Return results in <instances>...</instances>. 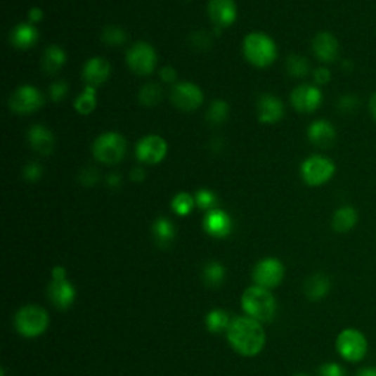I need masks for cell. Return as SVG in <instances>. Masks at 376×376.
I'll return each mask as SVG.
<instances>
[{"label":"cell","instance_id":"13","mask_svg":"<svg viewBox=\"0 0 376 376\" xmlns=\"http://www.w3.org/2000/svg\"><path fill=\"white\" fill-rule=\"evenodd\" d=\"M291 103L302 113H312L322 103V93L313 86H300L291 93Z\"/></svg>","mask_w":376,"mask_h":376},{"label":"cell","instance_id":"16","mask_svg":"<svg viewBox=\"0 0 376 376\" xmlns=\"http://www.w3.org/2000/svg\"><path fill=\"white\" fill-rule=\"evenodd\" d=\"M307 136L310 143H313L316 147H320V149H330L337 138L335 128L331 125V122L323 119L315 121L310 125Z\"/></svg>","mask_w":376,"mask_h":376},{"label":"cell","instance_id":"12","mask_svg":"<svg viewBox=\"0 0 376 376\" xmlns=\"http://www.w3.org/2000/svg\"><path fill=\"white\" fill-rule=\"evenodd\" d=\"M168 144L159 136H147L137 144V157L147 165H156L167 156Z\"/></svg>","mask_w":376,"mask_h":376},{"label":"cell","instance_id":"25","mask_svg":"<svg viewBox=\"0 0 376 376\" xmlns=\"http://www.w3.org/2000/svg\"><path fill=\"white\" fill-rule=\"evenodd\" d=\"M65 60H67V56H65V52L62 48L58 46H51L44 53L43 68L48 74H55L63 67Z\"/></svg>","mask_w":376,"mask_h":376},{"label":"cell","instance_id":"14","mask_svg":"<svg viewBox=\"0 0 376 376\" xmlns=\"http://www.w3.org/2000/svg\"><path fill=\"white\" fill-rule=\"evenodd\" d=\"M209 16L216 27H230L237 18L235 2L234 0H210Z\"/></svg>","mask_w":376,"mask_h":376},{"label":"cell","instance_id":"4","mask_svg":"<svg viewBox=\"0 0 376 376\" xmlns=\"http://www.w3.org/2000/svg\"><path fill=\"white\" fill-rule=\"evenodd\" d=\"M48 326L47 310L37 304H28L15 315V328L27 338L41 335Z\"/></svg>","mask_w":376,"mask_h":376},{"label":"cell","instance_id":"3","mask_svg":"<svg viewBox=\"0 0 376 376\" xmlns=\"http://www.w3.org/2000/svg\"><path fill=\"white\" fill-rule=\"evenodd\" d=\"M242 51L246 59L257 68H266L276 59V46L271 37L261 32H252L244 40Z\"/></svg>","mask_w":376,"mask_h":376},{"label":"cell","instance_id":"40","mask_svg":"<svg viewBox=\"0 0 376 376\" xmlns=\"http://www.w3.org/2000/svg\"><path fill=\"white\" fill-rule=\"evenodd\" d=\"M160 77L163 81H165V83H174V81L176 79V71L172 67H165V68H162Z\"/></svg>","mask_w":376,"mask_h":376},{"label":"cell","instance_id":"42","mask_svg":"<svg viewBox=\"0 0 376 376\" xmlns=\"http://www.w3.org/2000/svg\"><path fill=\"white\" fill-rule=\"evenodd\" d=\"M356 376H376V366L370 368H363L356 373Z\"/></svg>","mask_w":376,"mask_h":376},{"label":"cell","instance_id":"33","mask_svg":"<svg viewBox=\"0 0 376 376\" xmlns=\"http://www.w3.org/2000/svg\"><path fill=\"white\" fill-rule=\"evenodd\" d=\"M228 112H230V109H228V105L223 101H215L209 108L207 119L214 124H222L228 117Z\"/></svg>","mask_w":376,"mask_h":376},{"label":"cell","instance_id":"38","mask_svg":"<svg viewBox=\"0 0 376 376\" xmlns=\"http://www.w3.org/2000/svg\"><path fill=\"white\" fill-rule=\"evenodd\" d=\"M24 176L28 181H37L41 176V167L37 165V163H30V165L24 169Z\"/></svg>","mask_w":376,"mask_h":376},{"label":"cell","instance_id":"22","mask_svg":"<svg viewBox=\"0 0 376 376\" xmlns=\"http://www.w3.org/2000/svg\"><path fill=\"white\" fill-rule=\"evenodd\" d=\"M331 291V280L323 273H315L304 283V294L309 300L319 302Z\"/></svg>","mask_w":376,"mask_h":376},{"label":"cell","instance_id":"23","mask_svg":"<svg viewBox=\"0 0 376 376\" xmlns=\"http://www.w3.org/2000/svg\"><path fill=\"white\" fill-rule=\"evenodd\" d=\"M357 221H358V216H357L356 209L351 206H344V207H339L334 214L332 228H334V231L344 234L353 230Z\"/></svg>","mask_w":376,"mask_h":376},{"label":"cell","instance_id":"9","mask_svg":"<svg viewBox=\"0 0 376 376\" xmlns=\"http://www.w3.org/2000/svg\"><path fill=\"white\" fill-rule=\"evenodd\" d=\"M284 278V265L278 259L268 257L260 260L253 269V281L261 288H275Z\"/></svg>","mask_w":376,"mask_h":376},{"label":"cell","instance_id":"36","mask_svg":"<svg viewBox=\"0 0 376 376\" xmlns=\"http://www.w3.org/2000/svg\"><path fill=\"white\" fill-rule=\"evenodd\" d=\"M195 203H197L202 209H210L215 206L216 197H215V194L209 190H200L197 194H195Z\"/></svg>","mask_w":376,"mask_h":376},{"label":"cell","instance_id":"39","mask_svg":"<svg viewBox=\"0 0 376 376\" xmlns=\"http://www.w3.org/2000/svg\"><path fill=\"white\" fill-rule=\"evenodd\" d=\"M330 79H331V72L328 68H318L315 71V81L318 84H326V83H330Z\"/></svg>","mask_w":376,"mask_h":376},{"label":"cell","instance_id":"20","mask_svg":"<svg viewBox=\"0 0 376 376\" xmlns=\"http://www.w3.org/2000/svg\"><path fill=\"white\" fill-rule=\"evenodd\" d=\"M110 75V65L102 59V58H93L90 59L83 71V77L86 79V83L91 87L101 86Z\"/></svg>","mask_w":376,"mask_h":376},{"label":"cell","instance_id":"17","mask_svg":"<svg viewBox=\"0 0 376 376\" xmlns=\"http://www.w3.org/2000/svg\"><path fill=\"white\" fill-rule=\"evenodd\" d=\"M205 230L207 234H210L212 237H216V238H223L228 234L231 233V228H233V222L231 218L228 216L225 212L214 209L210 210L209 214L205 218Z\"/></svg>","mask_w":376,"mask_h":376},{"label":"cell","instance_id":"19","mask_svg":"<svg viewBox=\"0 0 376 376\" xmlns=\"http://www.w3.org/2000/svg\"><path fill=\"white\" fill-rule=\"evenodd\" d=\"M312 47L316 58L322 62H334L338 56V40L330 32H319L313 39Z\"/></svg>","mask_w":376,"mask_h":376},{"label":"cell","instance_id":"24","mask_svg":"<svg viewBox=\"0 0 376 376\" xmlns=\"http://www.w3.org/2000/svg\"><path fill=\"white\" fill-rule=\"evenodd\" d=\"M37 39H39L37 30L34 27H31L30 24H20L18 27H15L11 36L12 43L18 48H28L31 46H34L37 43Z\"/></svg>","mask_w":376,"mask_h":376},{"label":"cell","instance_id":"35","mask_svg":"<svg viewBox=\"0 0 376 376\" xmlns=\"http://www.w3.org/2000/svg\"><path fill=\"white\" fill-rule=\"evenodd\" d=\"M319 376H347L346 369L335 362L323 363L318 369Z\"/></svg>","mask_w":376,"mask_h":376},{"label":"cell","instance_id":"7","mask_svg":"<svg viewBox=\"0 0 376 376\" xmlns=\"http://www.w3.org/2000/svg\"><path fill=\"white\" fill-rule=\"evenodd\" d=\"M335 174V165L323 156H310L302 165V176L310 187H319L330 181Z\"/></svg>","mask_w":376,"mask_h":376},{"label":"cell","instance_id":"11","mask_svg":"<svg viewBox=\"0 0 376 376\" xmlns=\"http://www.w3.org/2000/svg\"><path fill=\"white\" fill-rule=\"evenodd\" d=\"M41 93L32 86H22L11 97V109L16 113H31L43 106Z\"/></svg>","mask_w":376,"mask_h":376},{"label":"cell","instance_id":"15","mask_svg":"<svg viewBox=\"0 0 376 376\" xmlns=\"http://www.w3.org/2000/svg\"><path fill=\"white\" fill-rule=\"evenodd\" d=\"M47 297L58 309H68L75 300V288L67 280H53L47 287Z\"/></svg>","mask_w":376,"mask_h":376},{"label":"cell","instance_id":"29","mask_svg":"<svg viewBox=\"0 0 376 376\" xmlns=\"http://www.w3.org/2000/svg\"><path fill=\"white\" fill-rule=\"evenodd\" d=\"M203 276H205V281L207 285L216 287L223 281L225 269L219 264H216V261H212V264L206 265V268L203 271Z\"/></svg>","mask_w":376,"mask_h":376},{"label":"cell","instance_id":"37","mask_svg":"<svg viewBox=\"0 0 376 376\" xmlns=\"http://www.w3.org/2000/svg\"><path fill=\"white\" fill-rule=\"evenodd\" d=\"M68 93V86L67 83H65V81H59V83H55L51 89V96H52V99L55 102H60L65 96H67Z\"/></svg>","mask_w":376,"mask_h":376},{"label":"cell","instance_id":"27","mask_svg":"<svg viewBox=\"0 0 376 376\" xmlns=\"http://www.w3.org/2000/svg\"><path fill=\"white\" fill-rule=\"evenodd\" d=\"M230 316L223 310H212L206 318V326L210 332L219 334L222 331H228L230 328Z\"/></svg>","mask_w":376,"mask_h":376},{"label":"cell","instance_id":"41","mask_svg":"<svg viewBox=\"0 0 376 376\" xmlns=\"http://www.w3.org/2000/svg\"><path fill=\"white\" fill-rule=\"evenodd\" d=\"M43 18V12H41V9L40 8H32L31 11H30V20L32 21V22H39L40 20Z\"/></svg>","mask_w":376,"mask_h":376},{"label":"cell","instance_id":"30","mask_svg":"<svg viewBox=\"0 0 376 376\" xmlns=\"http://www.w3.org/2000/svg\"><path fill=\"white\" fill-rule=\"evenodd\" d=\"M194 207V199L188 193H179L172 200V209L179 216H186Z\"/></svg>","mask_w":376,"mask_h":376},{"label":"cell","instance_id":"1","mask_svg":"<svg viewBox=\"0 0 376 376\" xmlns=\"http://www.w3.org/2000/svg\"><path fill=\"white\" fill-rule=\"evenodd\" d=\"M226 337L233 349L246 357L257 356L265 347L266 335L259 320L253 318H237L231 322Z\"/></svg>","mask_w":376,"mask_h":376},{"label":"cell","instance_id":"5","mask_svg":"<svg viewBox=\"0 0 376 376\" xmlns=\"http://www.w3.org/2000/svg\"><path fill=\"white\" fill-rule=\"evenodd\" d=\"M335 347L338 354L344 358L346 362L357 363L362 362L368 354V339L366 337L356 328L342 330L335 341Z\"/></svg>","mask_w":376,"mask_h":376},{"label":"cell","instance_id":"31","mask_svg":"<svg viewBox=\"0 0 376 376\" xmlns=\"http://www.w3.org/2000/svg\"><path fill=\"white\" fill-rule=\"evenodd\" d=\"M140 102L145 106H155L162 99V89L157 84H145L140 91Z\"/></svg>","mask_w":376,"mask_h":376},{"label":"cell","instance_id":"32","mask_svg":"<svg viewBox=\"0 0 376 376\" xmlns=\"http://www.w3.org/2000/svg\"><path fill=\"white\" fill-rule=\"evenodd\" d=\"M287 70L292 77L303 78L309 72V62L297 55H291L287 60Z\"/></svg>","mask_w":376,"mask_h":376},{"label":"cell","instance_id":"2","mask_svg":"<svg viewBox=\"0 0 376 376\" xmlns=\"http://www.w3.org/2000/svg\"><path fill=\"white\" fill-rule=\"evenodd\" d=\"M241 306L250 318L261 322H271L276 312V302L272 294L261 287H250L244 291Z\"/></svg>","mask_w":376,"mask_h":376},{"label":"cell","instance_id":"28","mask_svg":"<svg viewBox=\"0 0 376 376\" xmlns=\"http://www.w3.org/2000/svg\"><path fill=\"white\" fill-rule=\"evenodd\" d=\"M96 108V90L94 87L89 86L83 94L78 96V99L75 101V109L83 113V115H89Z\"/></svg>","mask_w":376,"mask_h":376},{"label":"cell","instance_id":"34","mask_svg":"<svg viewBox=\"0 0 376 376\" xmlns=\"http://www.w3.org/2000/svg\"><path fill=\"white\" fill-rule=\"evenodd\" d=\"M127 39L125 31L119 27H108L103 31V41L106 44L110 46H117V44H122Z\"/></svg>","mask_w":376,"mask_h":376},{"label":"cell","instance_id":"44","mask_svg":"<svg viewBox=\"0 0 376 376\" xmlns=\"http://www.w3.org/2000/svg\"><path fill=\"white\" fill-rule=\"evenodd\" d=\"M143 172H141V169H134V172H133V179H134V181H141V179H143Z\"/></svg>","mask_w":376,"mask_h":376},{"label":"cell","instance_id":"43","mask_svg":"<svg viewBox=\"0 0 376 376\" xmlns=\"http://www.w3.org/2000/svg\"><path fill=\"white\" fill-rule=\"evenodd\" d=\"M369 109H370V113H372L373 119L376 121V93L370 97V101H369Z\"/></svg>","mask_w":376,"mask_h":376},{"label":"cell","instance_id":"18","mask_svg":"<svg viewBox=\"0 0 376 376\" xmlns=\"http://www.w3.org/2000/svg\"><path fill=\"white\" fill-rule=\"evenodd\" d=\"M259 119L264 124H275L284 117V105L275 96L265 94L257 103Z\"/></svg>","mask_w":376,"mask_h":376},{"label":"cell","instance_id":"21","mask_svg":"<svg viewBox=\"0 0 376 376\" xmlns=\"http://www.w3.org/2000/svg\"><path fill=\"white\" fill-rule=\"evenodd\" d=\"M28 140L37 153L40 155H48L53 150L55 138L51 131H48L43 125H34L28 131Z\"/></svg>","mask_w":376,"mask_h":376},{"label":"cell","instance_id":"6","mask_svg":"<svg viewBox=\"0 0 376 376\" xmlns=\"http://www.w3.org/2000/svg\"><path fill=\"white\" fill-rule=\"evenodd\" d=\"M127 143L124 137L118 133H105L96 138L93 144L94 157L106 163V165H115L125 156Z\"/></svg>","mask_w":376,"mask_h":376},{"label":"cell","instance_id":"45","mask_svg":"<svg viewBox=\"0 0 376 376\" xmlns=\"http://www.w3.org/2000/svg\"><path fill=\"white\" fill-rule=\"evenodd\" d=\"M296 376H309V375H306V373H299V375H296Z\"/></svg>","mask_w":376,"mask_h":376},{"label":"cell","instance_id":"26","mask_svg":"<svg viewBox=\"0 0 376 376\" xmlns=\"http://www.w3.org/2000/svg\"><path fill=\"white\" fill-rule=\"evenodd\" d=\"M153 235L156 242L160 244V246H168L175 237V228L171 221L160 218L153 223Z\"/></svg>","mask_w":376,"mask_h":376},{"label":"cell","instance_id":"8","mask_svg":"<svg viewBox=\"0 0 376 376\" xmlns=\"http://www.w3.org/2000/svg\"><path fill=\"white\" fill-rule=\"evenodd\" d=\"M127 63L131 71L138 75L152 74L157 63L155 48L144 41L136 43L127 53Z\"/></svg>","mask_w":376,"mask_h":376},{"label":"cell","instance_id":"10","mask_svg":"<svg viewBox=\"0 0 376 376\" xmlns=\"http://www.w3.org/2000/svg\"><path fill=\"white\" fill-rule=\"evenodd\" d=\"M171 101L178 109L191 112L203 103V93L193 83H181L174 87L171 93Z\"/></svg>","mask_w":376,"mask_h":376}]
</instances>
